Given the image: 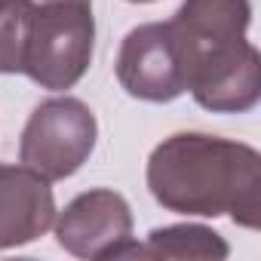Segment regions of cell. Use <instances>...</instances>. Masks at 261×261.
Segmentation results:
<instances>
[{
	"label": "cell",
	"mask_w": 261,
	"mask_h": 261,
	"mask_svg": "<svg viewBox=\"0 0 261 261\" xmlns=\"http://www.w3.org/2000/svg\"><path fill=\"white\" fill-rule=\"evenodd\" d=\"M185 89L212 114H249L261 98V56L249 43V0H181L166 22Z\"/></svg>",
	"instance_id": "cell-2"
},
{
	"label": "cell",
	"mask_w": 261,
	"mask_h": 261,
	"mask_svg": "<svg viewBox=\"0 0 261 261\" xmlns=\"http://www.w3.org/2000/svg\"><path fill=\"white\" fill-rule=\"evenodd\" d=\"M56 243L86 261L136 258L133 209L126 197L111 188H92L77 194L62 212H56Z\"/></svg>",
	"instance_id": "cell-5"
},
{
	"label": "cell",
	"mask_w": 261,
	"mask_h": 261,
	"mask_svg": "<svg viewBox=\"0 0 261 261\" xmlns=\"http://www.w3.org/2000/svg\"><path fill=\"white\" fill-rule=\"evenodd\" d=\"M53 181L28 166L0 163V249L40 240L56 221Z\"/></svg>",
	"instance_id": "cell-7"
},
{
	"label": "cell",
	"mask_w": 261,
	"mask_h": 261,
	"mask_svg": "<svg viewBox=\"0 0 261 261\" xmlns=\"http://www.w3.org/2000/svg\"><path fill=\"white\" fill-rule=\"evenodd\" d=\"M148 191L175 215L221 218L255 230L261 218V154L233 139L175 133L148 157Z\"/></svg>",
	"instance_id": "cell-1"
},
{
	"label": "cell",
	"mask_w": 261,
	"mask_h": 261,
	"mask_svg": "<svg viewBox=\"0 0 261 261\" xmlns=\"http://www.w3.org/2000/svg\"><path fill=\"white\" fill-rule=\"evenodd\" d=\"M230 246L221 233L206 224H166L154 227L145 246L136 243V258H203V261H224Z\"/></svg>",
	"instance_id": "cell-8"
},
{
	"label": "cell",
	"mask_w": 261,
	"mask_h": 261,
	"mask_svg": "<svg viewBox=\"0 0 261 261\" xmlns=\"http://www.w3.org/2000/svg\"><path fill=\"white\" fill-rule=\"evenodd\" d=\"M28 31L22 74L49 92L74 89L92 65V0H25Z\"/></svg>",
	"instance_id": "cell-3"
},
{
	"label": "cell",
	"mask_w": 261,
	"mask_h": 261,
	"mask_svg": "<svg viewBox=\"0 0 261 261\" xmlns=\"http://www.w3.org/2000/svg\"><path fill=\"white\" fill-rule=\"evenodd\" d=\"M129 4H154V0H129Z\"/></svg>",
	"instance_id": "cell-9"
},
{
	"label": "cell",
	"mask_w": 261,
	"mask_h": 261,
	"mask_svg": "<svg viewBox=\"0 0 261 261\" xmlns=\"http://www.w3.org/2000/svg\"><path fill=\"white\" fill-rule=\"evenodd\" d=\"M98 123L86 101L74 95H53L40 101L19 142V163L46 181L71 178L95 151Z\"/></svg>",
	"instance_id": "cell-4"
},
{
	"label": "cell",
	"mask_w": 261,
	"mask_h": 261,
	"mask_svg": "<svg viewBox=\"0 0 261 261\" xmlns=\"http://www.w3.org/2000/svg\"><path fill=\"white\" fill-rule=\"evenodd\" d=\"M117 83L139 101L163 105L185 95V71L166 22H148L133 28L117 53Z\"/></svg>",
	"instance_id": "cell-6"
}]
</instances>
